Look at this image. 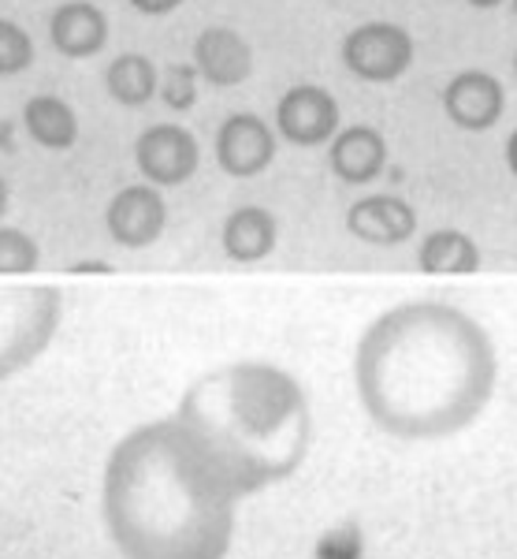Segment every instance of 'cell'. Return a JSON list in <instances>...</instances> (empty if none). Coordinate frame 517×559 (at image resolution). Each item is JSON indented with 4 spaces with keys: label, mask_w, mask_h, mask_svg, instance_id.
I'll use <instances>...</instances> for the list:
<instances>
[{
    "label": "cell",
    "mask_w": 517,
    "mask_h": 559,
    "mask_svg": "<svg viewBox=\"0 0 517 559\" xmlns=\"http://www.w3.org/2000/svg\"><path fill=\"white\" fill-rule=\"evenodd\" d=\"M495 344L447 302H402L361 332L353 384L361 411L398 440H443L469 429L495 392Z\"/></svg>",
    "instance_id": "1"
},
{
    "label": "cell",
    "mask_w": 517,
    "mask_h": 559,
    "mask_svg": "<svg viewBox=\"0 0 517 559\" xmlns=\"http://www.w3.org/2000/svg\"><path fill=\"white\" fill-rule=\"evenodd\" d=\"M239 500L235 477L183 418L131 429L101 477V515L123 559H224Z\"/></svg>",
    "instance_id": "2"
},
{
    "label": "cell",
    "mask_w": 517,
    "mask_h": 559,
    "mask_svg": "<svg viewBox=\"0 0 517 559\" xmlns=\"http://www.w3.org/2000/svg\"><path fill=\"white\" fill-rule=\"evenodd\" d=\"M176 418L205 440L242 496L287 481L310 452L305 392L272 362H231L197 377L179 400Z\"/></svg>",
    "instance_id": "3"
},
{
    "label": "cell",
    "mask_w": 517,
    "mask_h": 559,
    "mask_svg": "<svg viewBox=\"0 0 517 559\" xmlns=\"http://www.w3.org/2000/svg\"><path fill=\"white\" fill-rule=\"evenodd\" d=\"M63 295L52 284L0 287V381L38 362L60 329Z\"/></svg>",
    "instance_id": "4"
},
{
    "label": "cell",
    "mask_w": 517,
    "mask_h": 559,
    "mask_svg": "<svg viewBox=\"0 0 517 559\" xmlns=\"http://www.w3.org/2000/svg\"><path fill=\"white\" fill-rule=\"evenodd\" d=\"M342 64L361 83H395L413 64V38L398 23H361L342 38Z\"/></svg>",
    "instance_id": "5"
},
{
    "label": "cell",
    "mask_w": 517,
    "mask_h": 559,
    "mask_svg": "<svg viewBox=\"0 0 517 559\" xmlns=\"http://www.w3.org/2000/svg\"><path fill=\"white\" fill-rule=\"evenodd\" d=\"M197 139L179 123H157L145 128L134 142V165L153 187H179L197 173Z\"/></svg>",
    "instance_id": "6"
},
{
    "label": "cell",
    "mask_w": 517,
    "mask_h": 559,
    "mask_svg": "<svg viewBox=\"0 0 517 559\" xmlns=\"http://www.w3.org/2000/svg\"><path fill=\"white\" fill-rule=\"evenodd\" d=\"M276 131L290 146H324L339 134V102L324 86H290L276 105Z\"/></svg>",
    "instance_id": "7"
},
{
    "label": "cell",
    "mask_w": 517,
    "mask_h": 559,
    "mask_svg": "<svg viewBox=\"0 0 517 559\" xmlns=\"http://www.w3.org/2000/svg\"><path fill=\"white\" fill-rule=\"evenodd\" d=\"M276 160V134L261 116L231 112L216 131V165L235 179H253Z\"/></svg>",
    "instance_id": "8"
},
{
    "label": "cell",
    "mask_w": 517,
    "mask_h": 559,
    "mask_svg": "<svg viewBox=\"0 0 517 559\" xmlns=\"http://www.w3.org/2000/svg\"><path fill=\"white\" fill-rule=\"evenodd\" d=\"M165 224H168V205L153 183L123 187L105 210L108 236L127 250L153 247L160 239V231H165Z\"/></svg>",
    "instance_id": "9"
},
{
    "label": "cell",
    "mask_w": 517,
    "mask_h": 559,
    "mask_svg": "<svg viewBox=\"0 0 517 559\" xmlns=\"http://www.w3.org/2000/svg\"><path fill=\"white\" fill-rule=\"evenodd\" d=\"M506 105V90L488 71H458L443 90L447 120L461 131H488L498 123Z\"/></svg>",
    "instance_id": "10"
},
{
    "label": "cell",
    "mask_w": 517,
    "mask_h": 559,
    "mask_svg": "<svg viewBox=\"0 0 517 559\" xmlns=\"http://www.w3.org/2000/svg\"><path fill=\"white\" fill-rule=\"evenodd\" d=\"M194 68L213 86H239L253 71V49L231 26H205L194 41Z\"/></svg>",
    "instance_id": "11"
},
{
    "label": "cell",
    "mask_w": 517,
    "mask_h": 559,
    "mask_svg": "<svg viewBox=\"0 0 517 559\" xmlns=\"http://www.w3.org/2000/svg\"><path fill=\"white\" fill-rule=\"evenodd\" d=\"M347 228L350 236L376 242V247H395V242H406L417 231V213L410 202L395 194L358 198L347 210Z\"/></svg>",
    "instance_id": "12"
},
{
    "label": "cell",
    "mask_w": 517,
    "mask_h": 559,
    "mask_svg": "<svg viewBox=\"0 0 517 559\" xmlns=\"http://www.w3.org/2000/svg\"><path fill=\"white\" fill-rule=\"evenodd\" d=\"M49 41L71 60L94 57L108 41V15L89 0H68L49 15Z\"/></svg>",
    "instance_id": "13"
},
{
    "label": "cell",
    "mask_w": 517,
    "mask_h": 559,
    "mask_svg": "<svg viewBox=\"0 0 517 559\" xmlns=\"http://www.w3.org/2000/svg\"><path fill=\"white\" fill-rule=\"evenodd\" d=\"M328 165L342 183H353V187L369 183V179H376L387 165L384 134H380L376 128H365V123H358V128H342L332 139Z\"/></svg>",
    "instance_id": "14"
},
{
    "label": "cell",
    "mask_w": 517,
    "mask_h": 559,
    "mask_svg": "<svg viewBox=\"0 0 517 559\" xmlns=\"http://www.w3.org/2000/svg\"><path fill=\"white\" fill-rule=\"evenodd\" d=\"M279 239V224L276 216L261 205H242L235 210L228 221H224L220 242H224V254L231 261H261L276 250Z\"/></svg>",
    "instance_id": "15"
},
{
    "label": "cell",
    "mask_w": 517,
    "mask_h": 559,
    "mask_svg": "<svg viewBox=\"0 0 517 559\" xmlns=\"http://www.w3.org/2000/svg\"><path fill=\"white\" fill-rule=\"evenodd\" d=\"M105 90L116 105L145 108L160 90L157 64H153L145 52H120V57L105 68Z\"/></svg>",
    "instance_id": "16"
},
{
    "label": "cell",
    "mask_w": 517,
    "mask_h": 559,
    "mask_svg": "<svg viewBox=\"0 0 517 559\" xmlns=\"http://www.w3.org/2000/svg\"><path fill=\"white\" fill-rule=\"evenodd\" d=\"M23 123L31 139L45 150H71L79 139V116L63 97L38 94L23 108Z\"/></svg>",
    "instance_id": "17"
},
{
    "label": "cell",
    "mask_w": 517,
    "mask_h": 559,
    "mask_svg": "<svg viewBox=\"0 0 517 559\" xmlns=\"http://www.w3.org/2000/svg\"><path fill=\"white\" fill-rule=\"evenodd\" d=\"M424 273H477L480 269V250L466 231L455 228H440L417 250Z\"/></svg>",
    "instance_id": "18"
},
{
    "label": "cell",
    "mask_w": 517,
    "mask_h": 559,
    "mask_svg": "<svg viewBox=\"0 0 517 559\" xmlns=\"http://www.w3.org/2000/svg\"><path fill=\"white\" fill-rule=\"evenodd\" d=\"M41 265V247L23 228H0V276H26Z\"/></svg>",
    "instance_id": "19"
},
{
    "label": "cell",
    "mask_w": 517,
    "mask_h": 559,
    "mask_svg": "<svg viewBox=\"0 0 517 559\" xmlns=\"http://www.w3.org/2000/svg\"><path fill=\"white\" fill-rule=\"evenodd\" d=\"M34 64V41L20 23L0 20V79L23 75Z\"/></svg>",
    "instance_id": "20"
},
{
    "label": "cell",
    "mask_w": 517,
    "mask_h": 559,
    "mask_svg": "<svg viewBox=\"0 0 517 559\" xmlns=\"http://www.w3.org/2000/svg\"><path fill=\"white\" fill-rule=\"evenodd\" d=\"M197 68L194 64H168L165 75H160V102H165L171 112H190L197 102Z\"/></svg>",
    "instance_id": "21"
},
{
    "label": "cell",
    "mask_w": 517,
    "mask_h": 559,
    "mask_svg": "<svg viewBox=\"0 0 517 559\" xmlns=\"http://www.w3.org/2000/svg\"><path fill=\"white\" fill-rule=\"evenodd\" d=\"M179 4H183V0H131V8L142 15H171Z\"/></svg>",
    "instance_id": "22"
},
{
    "label": "cell",
    "mask_w": 517,
    "mask_h": 559,
    "mask_svg": "<svg viewBox=\"0 0 517 559\" xmlns=\"http://www.w3.org/2000/svg\"><path fill=\"white\" fill-rule=\"evenodd\" d=\"M506 168L517 176V131H510V139H506Z\"/></svg>",
    "instance_id": "23"
},
{
    "label": "cell",
    "mask_w": 517,
    "mask_h": 559,
    "mask_svg": "<svg viewBox=\"0 0 517 559\" xmlns=\"http://www.w3.org/2000/svg\"><path fill=\"white\" fill-rule=\"evenodd\" d=\"M71 273H112L105 261H86V265H71Z\"/></svg>",
    "instance_id": "24"
},
{
    "label": "cell",
    "mask_w": 517,
    "mask_h": 559,
    "mask_svg": "<svg viewBox=\"0 0 517 559\" xmlns=\"http://www.w3.org/2000/svg\"><path fill=\"white\" fill-rule=\"evenodd\" d=\"M8 198H12V194H8V179L0 176V216L8 213Z\"/></svg>",
    "instance_id": "25"
},
{
    "label": "cell",
    "mask_w": 517,
    "mask_h": 559,
    "mask_svg": "<svg viewBox=\"0 0 517 559\" xmlns=\"http://www.w3.org/2000/svg\"><path fill=\"white\" fill-rule=\"evenodd\" d=\"M469 4H473V8H498L503 0H469Z\"/></svg>",
    "instance_id": "26"
},
{
    "label": "cell",
    "mask_w": 517,
    "mask_h": 559,
    "mask_svg": "<svg viewBox=\"0 0 517 559\" xmlns=\"http://www.w3.org/2000/svg\"><path fill=\"white\" fill-rule=\"evenodd\" d=\"M514 15H517V0H514Z\"/></svg>",
    "instance_id": "27"
},
{
    "label": "cell",
    "mask_w": 517,
    "mask_h": 559,
    "mask_svg": "<svg viewBox=\"0 0 517 559\" xmlns=\"http://www.w3.org/2000/svg\"><path fill=\"white\" fill-rule=\"evenodd\" d=\"M514 71H517V57H514Z\"/></svg>",
    "instance_id": "28"
}]
</instances>
